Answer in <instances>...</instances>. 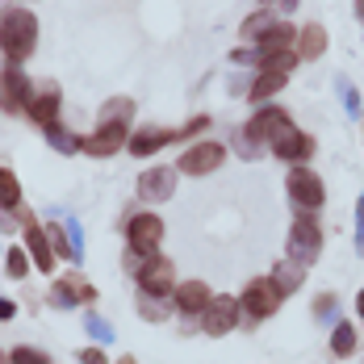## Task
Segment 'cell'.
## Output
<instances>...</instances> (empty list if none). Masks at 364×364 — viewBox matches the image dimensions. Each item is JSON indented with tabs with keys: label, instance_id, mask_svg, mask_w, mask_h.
<instances>
[{
	"label": "cell",
	"instance_id": "cell-31",
	"mask_svg": "<svg viewBox=\"0 0 364 364\" xmlns=\"http://www.w3.org/2000/svg\"><path fill=\"white\" fill-rule=\"evenodd\" d=\"M75 360H80V364H109V356H105L101 348H80V352H75Z\"/></svg>",
	"mask_w": 364,
	"mask_h": 364
},
{
	"label": "cell",
	"instance_id": "cell-2",
	"mask_svg": "<svg viewBox=\"0 0 364 364\" xmlns=\"http://www.w3.org/2000/svg\"><path fill=\"white\" fill-rule=\"evenodd\" d=\"M289 126H293V117H289V113H285V109H277V105H268V109H259V113L252 117V122L243 126L239 151H243V155H259V151H264V146L272 143L277 134H285Z\"/></svg>",
	"mask_w": 364,
	"mask_h": 364
},
{
	"label": "cell",
	"instance_id": "cell-1",
	"mask_svg": "<svg viewBox=\"0 0 364 364\" xmlns=\"http://www.w3.org/2000/svg\"><path fill=\"white\" fill-rule=\"evenodd\" d=\"M38 46V17L21 4L0 9V50L9 59V68H21Z\"/></svg>",
	"mask_w": 364,
	"mask_h": 364
},
{
	"label": "cell",
	"instance_id": "cell-25",
	"mask_svg": "<svg viewBox=\"0 0 364 364\" xmlns=\"http://www.w3.org/2000/svg\"><path fill=\"white\" fill-rule=\"evenodd\" d=\"M277 26V17H272V9H259V13H252L247 21H243V38H259L264 30H272Z\"/></svg>",
	"mask_w": 364,
	"mask_h": 364
},
{
	"label": "cell",
	"instance_id": "cell-11",
	"mask_svg": "<svg viewBox=\"0 0 364 364\" xmlns=\"http://www.w3.org/2000/svg\"><path fill=\"white\" fill-rule=\"evenodd\" d=\"M126 139H130V126H126V122H101V126L80 143V151H88L92 159H109V155H117V151L126 146Z\"/></svg>",
	"mask_w": 364,
	"mask_h": 364
},
{
	"label": "cell",
	"instance_id": "cell-38",
	"mask_svg": "<svg viewBox=\"0 0 364 364\" xmlns=\"http://www.w3.org/2000/svg\"><path fill=\"white\" fill-rule=\"evenodd\" d=\"M0 364H9V352H0Z\"/></svg>",
	"mask_w": 364,
	"mask_h": 364
},
{
	"label": "cell",
	"instance_id": "cell-22",
	"mask_svg": "<svg viewBox=\"0 0 364 364\" xmlns=\"http://www.w3.org/2000/svg\"><path fill=\"white\" fill-rule=\"evenodd\" d=\"M356 343H360V339H356V327H352V323H335V331H331V352H335V356H352Z\"/></svg>",
	"mask_w": 364,
	"mask_h": 364
},
{
	"label": "cell",
	"instance_id": "cell-26",
	"mask_svg": "<svg viewBox=\"0 0 364 364\" xmlns=\"http://www.w3.org/2000/svg\"><path fill=\"white\" fill-rule=\"evenodd\" d=\"M4 272H9L13 281H21V277L30 272V255H26V247H9V255H4Z\"/></svg>",
	"mask_w": 364,
	"mask_h": 364
},
{
	"label": "cell",
	"instance_id": "cell-35",
	"mask_svg": "<svg viewBox=\"0 0 364 364\" xmlns=\"http://www.w3.org/2000/svg\"><path fill=\"white\" fill-rule=\"evenodd\" d=\"M356 314H360V318H364V289L356 293Z\"/></svg>",
	"mask_w": 364,
	"mask_h": 364
},
{
	"label": "cell",
	"instance_id": "cell-23",
	"mask_svg": "<svg viewBox=\"0 0 364 364\" xmlns=\"http://www.w3.org/2000/svg\"><path fill=\"white\" fill-rule=\"evenodd\" d=\"M272 281H277V285H281V293L289 297V293L297 289L301 281H306V268H297V264H289V259H285V264H277V272H272Z\"/></svg>",
	"mask_w": 364,
	"mask_h": 364
},
{
	"label": "cell",
	"instance_id": "cell-8",
	"mask_svg": "<svg viewBox=\"0 0 364 364\" xmlns=\"http://www.w3.org/2000/svg\"><path fill=\"white\" fill-rule=\"evenodd\" d=\"M164 230L168 226H164L159 214H134L126 222V243H130V252H139V255H159Z\"/></svg>",
	"mask_w": 364,
	"mask_h": 364
},
{
	"label": "cell",
	"instance_id": "cell-18",
	"mask_svg": "<svg viewBox=\"0 0 364 364\" xmlns=\"http://www.w3.org/2000/svg\"><path fill=\"white\" fill-rule=\"evenodd\" d=\"M176 139V130H164V126H146V130H134L130 139H126V151L134 155V159H146V155H155L159 146H168Z\"/></svg>",
	"mask_w": 364,
	"mask_h": 364
},
{
	"label": "cell",
	"instance_id": "cell-24",
	"mask_svg": "<svg viewBox=\"0 0 364 364\" xmlns=\"http://www.w3.org/2000/svg\"><path fill=\"white\" fill-rule=\"evenodd\" d=\"M168 310H172V297H143V301H139V314L151 318V323H164Z\"/></svg>",
	"mask_w": 364,
	"mask_h": 364
},
{
	"label": "cell",
	"instance_id": "cell-37",
	"mask_svg": "<svg viewBox=\"0 0 364 364\" xmlns=\"http://www.w3.org/2000/svg\"><path fill=\"white\" fill-rule=\"evenodd\" d=\"M356 13H360V17H364V0H356Z\"/></svg>",
	"mask_w": 364,
	"mask_h": 364
},
{
	"label": "cell",
	"instance_id": "cell-30",
	"mask_svg": "<svg viewBox=\"0 0 364 364\" xmlns=\"http://www.w3.org/2000/svg\"><path fill=\"white\" fill-rule=\"evenodd\" d=\"M42 230H46L50 252H55V255H75L72 252V239H68V230H63V226H42Z\"/></svg>",
	"mask_w": 364,
	"mask_h": 364
},
{
	"label": "cell",
	"instance_id": "cell-10",
	"mask_svg": "<svg viewBox=\"0 0 364 364\" xmlns=\"http://www.w3.org/2000/svg\"><path fill=\"white\" fill-rule=\"evenodd\" d=\"M222 164H226V146L222 143H193L181 155L176 172H184V176H210V172H218Z\"/></svg>",
	"mask_w": 364,
	"mask_h": 364
},
{
	"label": "cell",
	"instance_id": "cell-3",
	"mask_svg": "<svg viewBox=\"0 0 364 364\" xmlns=\"http://www.w3.org/2000/svg\"><path fill=\"white\" fill-rule=\"evenodd\" d=\"M285 193H289V201H293L297 214H318L323 201H327V184H323V176H318L314 168H306V164H297L289 176H285Z\"/></svg>",
	"mask_w": 364,
	"mask_h": 364
},
{
	"label": "cell",
	"instance_id": "cell-19",
	"mask_svg": "<svg viewBox=\"0 0 364 364\" xmlns=\"http://www.w3.org/2000/svg\"><path fill=\"white\" fill-rule=\"evenodd\" d=\"M323 50H327V30H323V26H306V30H297V38H293V55H297V63H314Z\"/></svg>",
	"mask_w": 364,
	"mask_h": 364
},
{
	"label": "cell",
	"instance_id": "cell-28",
	"mask_svg": "<svg viewBox=\"0 0 364 364\" xmlns=\"http://www.w3.org/2000/svg\"><path fill=\"white\" fill-rule=\"evenodd\" d=\"M126 117H134V101L130 97H117V101H109L101 109V122H126Z\"/></svg>",
	"mask_w": 364,
	"mask_h": 364
},
{
	"label": "cell",
	"instance_id": "cell-6",
	"mask_svg": "<svg viewBox=\"0 0 364 364\" xmlns=\"http://www.w3.org/2000/svg\"><path fill=\"white\" fill-rule=\"evenodd\" d=\"M239 318H243V306H239V297H230V293H214L210 297V306L201 310V331L205 335H230V331H239Z\"/></svg>",
	"mask_w": 364,
	"mask_h": 364
},
{
	"label": "cell",
	"instance_id": "cell-34",
	"mask_svg": "<svg viewBox=\"0 0 364 364\" xmlns=\"http://www.w3.org/2000/svg\"><path fill=\"white\" fill-rule=\"evenodd\" d=\"M13 314H17V306L13 301H0V318H13Z\"/></svg>",
	"mask_w": 364,
	"mask_h": 364
},
{
	"label": "cell",
	"instance_id": "cell-21",
	"mask_svg": "<svg viewBox=\"0 0 364 364\" xmlns=\"http://www.w3.org/2000/svg\"><path fill=\"white\" fill-rule=\"evenodd\" d=\"M0 210H21V181L13 168H0Z\"/></svg>",
	"mask_w": 364,
	"mask_h": 364
},
{
	"label": "cell",
	"instance_id": "cell-32",
	"mask_svg": "<svg viewBox=\"0 0 364 364\" xmlns=\"http://www.w3.org/2000/svg\"><path fill=\"white\" fill-rule=\"evenodd\" d=\"M205 126H210V117H205V113H201V117H193V122H188V126H184V130H176V139H193V134H201V130H205Z\"/></svg>",
	"mask_w": 364,
	"mask_h": 364
},
{
	"label": "cell",
	"instance_id": "cell-5",
	"mask_svg": "<svg viewBox=\"0 0 364 364\" xmlns=\"http://www.w3.org/2000/svg\"><path fill=\"white\" fill-rule=\"evenodd\" d=\"M318 252H323V226H318V218L314 214H297V222L289 230V264L310 268L318 259Z\"/></svg>",
	"mask_w": 364,
	"mask_h": 364
},
{
	"label": "cell",
	"instance_id": "cell-9",
	"mask_svg": "<svg viewBox=\"0 0 364 364\" xmlns=\"http://www.w3.org/2000/svg\"><path fill=\"white\" fill-rule=\"evenodd\" d=\"M59 109H63V97H59V88L46 80V84H30V92H26V113L34 117L42 130H50V126H59Z\"/></svg>",
	"mask_w": 364,
	"mask_h": 364
},
{
	"label": "cell",
	"instance_id": "cell-4",
	"mask_svg": "<svg viewBox=\"0 0 364 364\" xmlns=\"http://www.w3.org/2000/svg\"><path fill=\"white\" fill-rule=\"evenodd\" d=\"M239 306H243V314L252 323H264V318H272L285 306V293H281V285L272 277H252L243 285V293H239Z\"/></svg>",
	"mask_w": 364,
	"mask_h": 364
},
{
	"label": "cell",
	"instance_id": "cell-15",
	"mask_svg": "<svg viewBox=\"0 0 364 364\" xmlns=\"http://www.w3.org/2000/svg\"><path fill=\"white\" fill-rule=\"evenodd\" d=\"M210 297H214V293H210V285H205V281H184V285H176V289H172V306H176L184 318L193 323V318H201V310L210 306Z\"/></svg>",
	"mask_w": 364,
	"mask_h": 364
},
{
	"label": "cell",
	"instance_id": "cell-36",
	"mask_svg": "<svg viewBox=\"0 0 364 364\" xmlns=\"http://www.w3.org/2000/svg\"><path fill=\"white\" fill-rule=\"evenodd\" d=\"M117 364H139V360H134V356H122V360H117Z\"/></svg>",
	"mask_w": 364,
	"mask_h": 364
},
{
	"label": "cell",
	"instance_id": "cell-14",
	"mask_svg": "<svg viewBox=\"0 0 364 364\" xmlns=\"http://www.w3.org/2000/svg\"><path fill=\"white\" fill-rule=\"evenodd\" d=\"M172 193H176V168H146L139 176V197L151 201V205L168 201Z\"/></svg>",
	"mask_w": 364,
	"mask_h": 364
},
{
	"label": "cell",
	"instance_id": "cell-27",
	"mask_svg": "<svg viewBox=\"0 0 364 364\" xmlns=\"http://www.w3.org/2000/svg\"><path fill=\"white\" fill-rule=\"evenodd\" d=\"M46 139H50V146H55V151H63V155H72V151H80V143H84V139H75V134H68L63 126H50V130H46Z\"/></svg>",
	"mask_w": 364,
	"mask_h": 364
},
{
	"label": "cell",
	"instance_id": "cell-33",
	"mask_svg": "<svg viewBox=\"0 0 364 364\" xmlns=\"http://www.w3.org/2000/svg\"><path fill=\"white\" fill-rule=\"evenodd\" d=\"M264 4H268V9H272V4H277V9H281V13H289L293 4H297V0H264Z\"/></svg>",
	"mask_w": 364,
	"mask_h": 364
},
{
	"label": "cell",
	"instance_id": "cell-13",
	"mask_svg": "<svg viewBox=\"0 0 364 364\" xmlns=\"http://www.w3.org/2000/svg\"><path fill=\"white\" fill-rule=\"evenodd\" d=\"M268 151H272L277 159H285V164H306V159L314 155V139H310V134H301L297 126H289L285 134H277V139L268 143Z\"/></svg>",
	"mask_w": 364,
	"mask_h": 364
},
{
	"label": "cell",
	"instance_id": "cell-16",
	"mask_svg": "<svg viewBox=\"0 0 364 364\" xmlns=\"http://www.w3.org/2000/svg\"><path fill=\"white\" fill-rule=\"evenodd\" d=\"M26 92H30V80L21 68L0 72V109L4 113H26Z\"/></svg>",
	"mask_w": 364,
	"mask_h": 364
},
{
	"label": "cell",
	"instance_id": "cell-12",
	"mask_svg": "<svg viewBox=\"0 0 364 364\" xmlns=\"http://www.w3.org/2000/svg\"><path fill=\"white\" fill-rule=\"evenodd\" d=\"M88 301H97V289H92L80 272H68V277H59V281L50 285V306H59V310L88 306Z\"/></svg>",
	"mask_w": 364,
	"mask_h": 364
},
{
	"label": "cell",
	"instance_id": "cell-7",
	"mask_svg": "<svg viewBox=\"0 0 364 364\" xmlns=\"http://www.w3.org/2000/svg\"><path fill=\"white\" fill-rule=\"evenodd\" d=\"M134 277H139L143 297H172V289H176V264L168 255H146Z\"/></svg>",
	"mask_w": 364,
	"mask_h": 364
},
{
	"label": "cell",
	"instance_id": "cell-29",
	"mask_svg": "<svg viewBox=\"0 0 364 364\" xmlns=\"http://www.w3.org/2000/svg\"><path fill=\"white\" fill-rule=\"evenodd\" d=\"M9 364H50V356L38 352V348H30V343H21V348L9 352Z\"/></svg>",
	"mask_w": 364,
	"mask_h": 364
},
{
	"label": "cell",
	"instance_id": "cell-17",
	"mask_svg": "<svg viewBox=\"0 0 364 364\" xmlns=\"http://www.w3.org/2000/svg\"><path fill=\"white\" fill-rule=\"evenodd\" d=\"M26 255L34 259L38 272H55V252H50V239H46V230H42V222H34L26 214Z\"/></svg>",
	"mask_w": 364,
	"mask_h": 364
},
{
	"label": "cell",
	"instance_id": "cell-20",
	"mask_svg": "<svg viewBox=\"0 0 364 364\" xmlns=\"http://www.w3.org/2000/svg\"><path fill=\"white\" fill-rule=\"evenodd\" d=\"M285 80H289V75H281V72H259V75H255V84H252V97H247V101L264 105L268 97H277V92L285 88Z\"/></svg>",
	"mask_w": 364,
	"mask_h": 364
}]
</instances>
